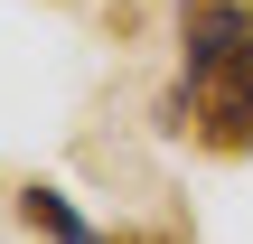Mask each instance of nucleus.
<instances>
[{
    "mask_svg": "<svg viewBox=\"0 0 253 244\" xmlns=\"http://www.w3.org/2000/svg\"><path fill=\"white\" fill-rule=\"evenodd\" d=\"M19 226H28V235H47V244H94L84 207H75L56 179H28V188H19Z\"/></svg>",
    "mask_w": 253,
    "mask_h": 244,
    "instance_id": "obj_3",
    "label": "nucleus"
},
{
    "mask_svg": "<svg viewBox=\"0 0 253 244\" xmlns=\"http://www.w3.org/2000/svg\"><path fill=\"white\" fill-rule=\"evenodd\" d=\"M244 38H253V0H178V75H207Z\"/></svg>",
    "mask_w": 253,
    "mask_h": 244,
    "instance_id": "obj_2",
    "label": "nucleus"
},
{
    "mask_svg": "<svg viewBox=\"0 0 253 244\" xmlns=\"http://www.w3.org/2000/svg\"><path fill=\"white\" fill-rule=\"evenodd\" d=\"M94 244H169L160 226H113V235H94Z\"/></svg>",
    "mask_w": 253,
    "mask_h": 244,
    "instance_id": "obj_4",
    "label": "nucleus"
},
{
    "mask_svg": "<svg viewBox=\"0 0 253 244\" xmlns=\"http://www.w3.org/2000/svg\"><path fill=\"white\" fill-rule=\"evenodd\" d=\"M178 85H188V141L216 160H244L253 150V38L225 47L207 75H178Z\"/></svg>",
    "mask_w": 253,
    "mask_h": 244,
    "instance_id": "obj_1",
    "label": "nucleus"
}]
</instances>
